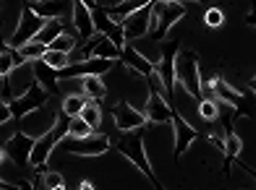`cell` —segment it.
<instances>
[{"instance_id":"6da1fadb","label":"cell","mask_w":256,"mask_h":190,"mask_svg":"<svg viewBox=\"0 0 256 190\" xmlns=\"http://www.w3.org/2000/svg\"><path fill=\"white\" fill-rule=\"evenodd\" d=\"M188 13L186 8V0H154L152 3V18H149V31L146 37L162 42L165 34L176 26V23Z\"/></svg>"},{"instance_id":"7a4b0ae2","label":"cell","mask_w":256,"mask_h":190,"mask_svg":"<svg viewBox=\"0 0 256 190\" xmlns=\"http://www.w3.org/2000/svg\"><path fill=\"white\" fill-rule=\"evenodd\" d=\"M176 84L183 86V91H188L191 97L199 102L202 94V68H199V55L188 47H178L176 52Z\"/></svg>"},{"instance_id":"3957f363","label":"cell","mask_w":256,"mask_h":190,"mask_svg":"<svg viewBox=\"0 0 256 190\" xmlns=\"http://www.w3.org/2000/svg\"><path fill=\"white\" fill-rule=\"evenodd\" d=\"M144 136H146V128L128 130V133H123L120 141H118V151L123 154L126 159H131L136 164V170H142L152 183H157L154 170H152V162H149V157H146V138Z\"/></svg>"},{"instance_id":"277c9868","label":"cell","mask_w":256,"mask_h":190,"mask_svg":"<svg viewBox=\"0 0 256 190\" xmlns=\"http://www.w3.org/2000/svg\"><path fill=\"white\" fill-rule=\"evenodd\" d=\"M66 128H68V117L63 115V120H58L44 136L34 138L32 151H29V164H32V167H44V164H48V159L52 157L55 146L66 138Z\"/></svg>"},{"instance_id":"5b68a950","label":"cell","mask_w":256,"mask_h":190,"mask_svg":"<svg viewBox=\"0 0 256 190\" xmlns=\"http://www.w3.org/2000/svg\"><path fill=\"white\" fill-rule=\"evenodd\" d=\"M16 123H18V133H24V136H29V138H40V136H44V133H48V130L58 123V112H55V107H52L50 99H48V104H42L40 110L24 115V117H21V120H16Z\"/></svg>"},{"instance_id":"8992f818","label":"cell","mask_w":256,"mask_h":190,"mask_svg":"<svg viewBox=\"0 0 256 190\" xmlns=\"http://www.w3.org/2000/svg\"><path fill=\"white\" fill-rule=\"evenodd\" d=\"M44 21H48V18L37 16L29 5H24L18 10V23H16L14 34L8 37V47H10V50H18V47H24L26 42H32L40 34V29L44 26Z\"/></svg>"},{"instance_id":"52a82bcc","label":"cell","mask_w":256,"mask_h":190,"mask_svg":"<svg viewBox=\"0 0 256 190\" xmlns=\"http://www.w3.org/2000/svg\"><path fill=\"white\" fill-rule=\"evenodd\" d=\"M60 146L68 151V154H76V157H102L112 144H110V136L104 133H92L86 138H68V141H60Z\"/></svg>"},{"instance_id":"ba28073f","label":"cell","mask_w":256,"mask_h":190,"mask_svg":"<svg viewBox=\"0 0 256 190\" xmlns=\"http://www.w3.org/2000/svg\"><path fill=\"white\" fill-rule=\"evenodd\" d=\"M48 99H50V94L44 91L40 84H34L29 91H24L21 97L8 99L6 104H8V110H10V117H14V120H21L24 115H29V112H34V110H40L42 104H48Z\"/></svg>"},{"instance_id":"9c48e42d","label":"cell","mask_w":256,"mask_h":190,"mask_svg":"<svg viewBox=\"0 0 256 190\" xmlns=\"http://www.w3.org/2000/svg\"><path fill=\"white\" fill-rule=\"evenodd\" d=\"M34 84H37V78H34V65L32 63H24L10 70V76L3 78V102L14 99V97H21L24 91H29Z\"/></svg>"},{"instance_id":"30bf717a","label":"cell","mask_w":256,"mask_h":190,"mask_svg":"<svg viewBox=\"0 0 256 190\" xmlns=\"http://www.w3.org/2000/svg\"><path fill=\"white\" fill-rule=\"evenodd\" d=\"M180 42L170 39V42H160V60L154 65L157 76L162 78V84H165L170 99H172V86H176V52H178Z\"/></svg>"},{"instance_id":"8fae6325","label":"cell","mask_w":256,"mask_h":190,"mask_svg":"<svg viewBox=\"0 0 256 190\" xmlns=\"http://www.w3.org/2000/svg\"><path fill=\"white\" fill-rule=\"evenodd\" d=\"M112 117H115V128H118L120 133H128V130H136V128H146L144 110H138V107L131 104L128 99H123L112 107Z\"/></svg>"},{"instance_id":"7c38bea8","label":"cell","mask_w":256,"mask_h":190,"mask_svg":"<svg viewBox=\"0 0 256 190\" xmlns=\"http://www.w3.org/2000/svg\"><path fill=\"white\" fill-rule=\"evenodd\" d=\"M149 18H152V3L144 5L142 10H136V13H131V16H126V18L120 21L123 39H126V42H138L142 37H146Z\"/></svg>"},{"instance_id":"4fadbf2b","label":"cell","mask_w":256,"mask_h":190,"mask_svg":"<svg viewBox=\"0 0 256 190\" xmlns=\"http://www.w3.org/2000/svg\"><path fill=\"white\" fill-rule=\"evenodd\" d=\"M170 128H172V138H176V157H183L186 149H191V144L199 138V130L186 120L180 112H172Z\"/></svg>"},{"instance_id":"5bb4252c","label":"cell","mask_w":256,"mask_h":190,"mask_svg":"<svg viewBox=\"0 0 256 190\" xmlns=\"http://www.w3.org/2000/svg\"><path fill=\"white\" fill-rule=\"evenodd\" d=\"M92 21H94V31L102 34V37H108L115 47H118V50L126 44L120 23H115V21L108 16V10H104V8H94V10H92Z\"/></svg>"},{"instance_id":"9a60e30c","label":"cell","mask_w":256,"mask_h":190,"mask_svg":"<svg viewBox=\"0 0 256 190\" xmlns=\"http://www.w3.org/2000/svg\"><path fill=\"white\" fill-rule=\"evenodd\" d=\"M29 8L34 10L37 16L42 18H71V10H74V0H32Z\"/></svg>"},{"instance_id":"2e32d148","label":"cell","mask_w":256,"mask_h":190,"mask_svg":"<svg viewBox=\"0 0 256 190\" xmlns=\"http://www.w3.org/2000/svg\"><path fill=\"white\" fill-rule=\"evenodd\" d=\"M71 23H74V31H76V37L81 39V44L97 34V31H94V21H92V10L81 3V0H74Z\"/></svg>"},{"instance_id":"e0dca14e","label":"cell","mask_w":256,"mask_h":190,"mask_svg":"<svg viewBox=\"0 0 256 190\" xmlns=\"http://www.w3.org/2000/svg\"><path fill=\"white\" fill-rule=\"evenodd\" d=\"M144 117H146V123H165V125H170L172 104L165 97H160V94H149L146 102H144Z\"/></svg>"},{"instance_id":"ac0fdd59","label":"cell","mask_w":256,"mask_h":190,"mask_svg":"<svg viewBox=\"0 0 256 190\" xmlns=\"http://www.w3.org/2000/svg\"><path fill=\"white\" fill-rule=\"evenodd\" d=\"M118 60H120L126 68H131L134 73H138V76H149V73L154 70V65L149 63L146 57H144L142 52H138L131 42H126V44L120 47V57H118Z\"/></svg>"},{"instance_id":"d6986e66","label":"cell","mask_w":256,"mask_h":190,"mask_svg":"<svg viewBox=\"0 0 256 190\" xmlns=\"http://www.w3.org/2000/svg\"><path fill=\"white\" fill-rule=\"evenodd\" d=\"M32 144H34V138H29V136H24V133H16V136L6 144V154H8V159L14 162V164H29V151H32Z\"/></svg>"},{"instance_id":"ffe728a7","label":"cell","mask_w":256,"mask_h":190,"mask_svg":"<svg viewBox=\"0 0 256 190\" xmlns=\"http://www.w3.org/2000/svg\"><path fill=\"white\" fill-rule=\"evenodd\" d=\"M34 78H37V84L44 89L52 97V94H58V70H52L50 65H44L42 60H34Z\"/></svg>"},{"instance_id":"44dd1931","label":"cell","mask_w":256,"mask_h":190,"mask_svg":"<svg viewBox=\"0 0 256 190\" xmlns=\"http://www.w3.org/2000/svg\"><path fill=\"white\" fill-rule=\"evenodd\" d=\"M81 94L92 102H104L108 97V86H104L102 76H84L81 78Z\"/></svg>"},{"instance_id":"7402d4cb","label":"cell","mask_w":256,"mask_h":190,"mask_svg":"<svg viewBox=\"0 0 256 190\" xmlns=\"http://www.w3.org/2000/svg\"><path fill=\"white\" fill-rule=\"evenodd\" d=\"M149 3H154V0H123V3L108 8V16H110L115 23H120L126 16H131V13H136V10H142V8L149 5Z\"/></svg>"},{"instance_id":"603a6c76","label":"cell","mask_w":256,"mask_h":190,"mask_svg":"<svg viewBox=\"0 0 256 190\" xmlns=\"http://www.w3.org/2000/svg\"><path fill=\"white\" fill-rule=\"evenodd\" d=\"M63 31H66V21H60V18H48V21H44V26L40 29V34L34 37V42H40V44L48 47L55 37H60Z\"/></svg>"},{"instance_id":"cb8c5ba5","label":"cell","mask_w":256,"mask_h":190,"mask_svg":"<svg viewBox=\"0 0 256 190\" xmlns=\"http://www.w3.org/2000/svg\"><path fill=\"white\" fill-rule=\"evenodd\" d=\"M29 60H24V55H21L18 50H10V47H6V50H0V78L10 76V70L24 65Z\"/></svg>"},{"instance_id":"d4e9b609","label":"cell","mask_w":256,"mask_h":190,"mask_svg":"<svg viewBox=\"0 0 256 190\" xmlns=\"http://www.w3.org/2000/svg\"><path fill=\"white\" fill-rule=\"evenodd\" d=\"M243 151V141L236 130H228L225 138H222V157L228 159V170H230V162H236Z\"/></svg>"},{"instance_id":"484cf974","label":"cell","mask_w":256,"mask_h":190,"mask_svg":"<svg viewBox=\"0 0 256 190\" xmlns=\"http://www.w3.org/2000/svg\"><path fill=\"white\" fill-rule=\"evenodd\" d=\"M78 47V37H76V31H63L60 37H55L50 44H48V50H55V52H66V55H71L74 50Z\"/></svg>"},{"instance_id":"4316f807","label":"cell","mask_w":256,"mask_h":190,"mask_svg":"<svg viewBox=\"0 0 256 190\" xmlns=\"http://www.w3.org/2000/svg\"><path fill=\"white\" fill-rule=\"evenodd\" d=\"M81 120H84L92 130H94V133H97V130H100V125H102V107H100V102H86L84 104V110H81Z\"/></svg>"},{"instance_id":"83f0119b","label":"cell","mask_w":256,"mask_h":190,"mask_svg":"<svg viewBox=\"0 0 256 190\" xmlns=\"http://www.w3.org/2000/svg\"><path fill=\"white\" fill-rule=\"evenodd\" d=\"M86 102H89V99L84 97V94H71V97H63V102H60V112H63L66 117H78Z\"/></svg>"},{"instance_id":"f1b7e54d","label":"cell","mask_w":256,"mask_h":190,"mask_svg":"<svg viewBox=\"0 0 256 190\" xmlns=\"http://www.w3.org/2000/svg\"><path fill=\"white\" fill-rule=\"evenodd\" d=\"M196 110H199V117L204 123H214L220 117V104H217L214 97H202L196 102Z\"/></svg>"},{"instance_id":"f546056e","label":"cell","mask_w":256,"mask_h":190,"mask_svg":"<svg viewBox=\"0 0 256 190\" xmlns=\"http://www.w3.org/2000/svg\"><path fill=\"white\" fill-rule=\"evenodd\" d=\"M94 130H92L81 117H68V128H66V138H86L92 136Z\"/></svg>"},{"instance_id":"4dcf8cb0","label":"cell","mask_w":256,"mask_h":190,"mask_svg":"<svg viewBox=\"0 0 256 190\" xmlns=\"http://www.w3.org/2000/svg\"><path fill=\"white\" fill-rule=\"evenodd\" d=\"M40 60H42L44 65H50L52 70H63V68L71 65V60H68L66 52H55V50H44V55L40 57Z\"/></svg>"},{"instance_id":"1f68e13d","label":"cell","mask_w":256,"mask_h":190,"mask_svg":"<svg viewBox=\"0 0 256 190\" xmlns=\"http://www.w3.org/2000/svg\"><path fill=\"white\" fill-rule=\"evenodd\" d=\"M37 180L48 188V190H66V177L60 172H42Z\"/></svg>"},{"instance_id":"d6a6232c","label":"cell","mask_w":256,"mask_h":190,"mask_svg":"<svg viewBox=\"0 0 256 190\" xmlns=\"http://www.w3.org/2000/svg\"><path fill=\"white\" fill-rule=\"evenodd\" d=\"M44 50H48V47L44 44H40V42H26L24 47H18V52L24 55V60H29V63H34V60H40V57L44 55Z\"/></svg>"},{"instance_id":"836d02e7","label":"cell","mask_w":256,"mask_h":190,"mask_svg":"<svg viewBox=\"0 0 256 190\" xmlns=\"http://www.w3.org/2000/svg\"><path fill=\"white\" fill-rule=\"evenodd\" d=\"M225 10L222 8H206V13H204V23L206 26H212V29H220L225 23Z\"/></svg>"},{"instance_id":"e575fe53","label":"cell","mask_w":256,"mask_h":190,"mask_svg":"<svg viewBox=\"0 0 256 190\" xmlns=\"http://www.w3.org/2000/svg\"><path fill=\"white\" fill-rule=\"evenodd\" d=\"M16 136V120L0 123V149H6V144Z\"/></svg>"},{"instance_id":"d590c367","label":"cell","mask_w":256,"mask_h":190,"mask_svg":"<svg viewBox=\"0 0 256 190\" xmlns=\"http://www.w3.org/2000/svg\"><path fill=\"white\" fill-rule=\"evenodd\" d=\"M78 190H94V183H92V180H81L78 183Z\"/></svg>"},{"instance_id":"8d00e7d4","label":"cell","mask_w":256,"mask_h":190,"mask_svg":"<svg viewBox=\"0 0 256 190\" xmlns=\"http://www.w3.org/2000/svg\"><path fill=\"white\" fill-rule=\"evenodd\" d=\"M94 3H97V8H104V10L112 8V0H94Z\"/></svg>"},{"instance_id":"74e56055","label":"cell","mask_w":256,"mask_h":190,"mask_svg":"<svg viewBox=\"0 0 256 190\" xmlns=\"http://www.w3.org/2000/svg\"><path fill=\"white\" fill-rule=\"evenodd\" d=\"M0 190H21V188L10 185V183H6V180H0Z\"/></svg>"},{"instance_id":"f35d334b","label":"cell","mask_w":256,"mask_h":190,"mask_svg":"<svg viewBox=\"0 0 256 190\" xmlns=\"http://www.w3.org/2000/svg\"><path fill=\"white\" fill-rule=\"evenodd\" d=\"M81 3H84L89 10H94V8H97V3H94V0H81Z\"/></svg>"},{"instance_id":"ab89813d","label":"cell","mask_w":256,"mask_h":190,"mask_svg":"<svg viewBox=\"0 0 256 190\" xmlns=\"http://www.w3.org/2000/svg\"><path fill=\"white\" fill-rule=\"evenodd\" d=\"M154 185H157V190H165V188H162V185H160V183H154Z\"/></svg>"},{"instance_id":"60d3db41","label":"cell","mask_w":256,"mask_h":190,"mask_svg":"<svg viewBox=\"0 0 256 190\" xmlns=\"http://www.w3.org/2000/svg\"><path fill=\"white\" fill-rule=\"evenodd\" d=\"M29 3H32V0H29Z\"/></svg>"}]
</instances>
